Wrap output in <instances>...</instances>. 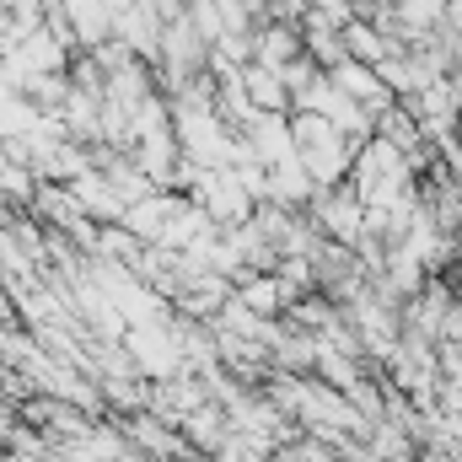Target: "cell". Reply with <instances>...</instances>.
<instances>
[{"instance_id": "cell-1", "label": "cell", "mask_w": 462, "mask_h": 462, "mask_svg": "<svg viewBox=\"0 0 462 462\" xmlns=\"http://www.w3.org/2000/svg\"><path fill=\"white\" fill-rule=\"evenodd\" d=\"M70 194H76V205H81V216L87 221H103V226H118L124 221V205H118V194L108 189V178L92 167V172H81L76 183H65Z\"/></svg>"}, {"instance_id": "cell-2", "label": "cell", "mask_w": 462, "mask_h": 462, "mask_svg": "<svg viewBox=\"0 0 462 462\" xmlns=\"http://www.w3.org/2000/svg\"><path fill=\"white\" fill-rule=\"evenodd\" d=\"M242 87H247V103H253L258 114H280V118L296 114L291 87L280 81V70H269V65H247V70H242Z\"/></svg>"}, {"instance_id": "cell-3", "label": "cell", "mask_w": 462, "mask_h": 462, "mask_svg": "<svg viewBox=\"0 0 462 462\" xmlns=\"http://www.w3.org/2000/svg\"><path fill=\"white\" fill-rule=\"evenodd\" d=\"M0 318H5V291H0Z\"/></svg>"}]
</instances>
